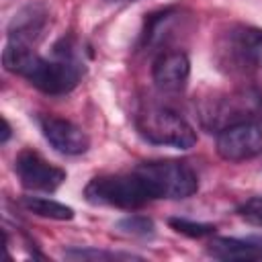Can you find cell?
<instances>
[{
  "label": "cell",
  "instance_id": "obj_9",
  "mask_svg": "<svg viewBox=\"0 0 262 262\" xmlns=\"http://www.w3.org/2000/svg\"><path fill=\"white\" fill-rule=\"evenodd\" d=\"M190 76L188 55L182 51H166L154 63V82L162 92H180Z\"/></svg>",
  "mask_w": 262,
  "mask_h": 262
},
{
  "label": "cell",
  "instance_id": "obj_16",
  "mask_svg": "<svg viewBox=\"0 0 262 262\" xmlns=\"http://www.w3.org/2000/svg\"><path fill=\"white\" fill-rule=\"evenodd\" d=\"M68 258L74 260H117V258H135L129 254H117V252H102V250H68Z\"/></svg>",
  "mask_w": 262,
  "mask_h": 262
},
{
  "label": "cell",
  "instance_id": "obj_4",
  "mask_svg": "<svg viewBox=\"0 0 262 262\" xmlns=\"http://www.w3.org/2000/svg\"><path fill=\"white\" fill-rule=\"evenodd\" d=\"M137 129L143 135V139L156 145L188 149L196 143V133L192 125L178 113L162 106L143 111L137 117Z\"/></svg>",
  "mask_w": 262,
  "mask_h": 262
},
{
  "label": "cell",
  "instance_id": "obj_8",
  "mask_svg": "<svg viewBox=\"0 0 262 262\" xmlns=\"http://www.w3.org/2000/svg\"><path fill=\"white\" fill-rule=\"evenodd\" d=\"M39 125H41V131H43L45 139L57 151H61L66 156H80L90 145V139L84 133V129L78 127L76 123L68 121V119L47 115V117L39 119Z\"/></svg>",
  "mask_w": 262,
  "mask_h": 262
},
{
  "label": "cell",
  "instance_id": "obj_10",
  "mask_svg": "<svg viewBox=\"0 0 262 262\" xmlns=\"http://www.w3.org/2000/svg\"><path fill=\"white\" fill-rule=\"evenodd\" d=\"M45 25H47V10L43 6L29 4L12 16V20L8 25V37L12 41L31 45L43 35Z\"/></svg>",
  "mask_w": 262,
  "mask_h": 262
},
{
  "label": "cell",
  "instance_id": "obj_11",
  "mask_svg": "<svg viewBox=\"0 0 262 262\" xmlns=\"http://www.w3.org/2000/svg\"><path fill=\"white\" fill-rule=\"evenodd\" d=\"M209 254L217 260H262V244L237 239V237H215L209 244Z\"/></svg>",
  "mask_w": 262,
  "mask_h": 262
},
{
  "label": "cell",
  "instance_id": "obj_14",
  "mask_svg": "<svg viewBox=\"0 0 262 262\" xmlns=\"http://www.w3.org/2000/svg\"><path fill=\"white\" fill-rule=\"evenodd\" d=\"M117 227L127 233V235H139V237H147L154 233V223L151 219L147 217H141V215H133V217H127L123 221L117 223Z\"/></svg>",
  "mask_w": 262,
  "mask_h": 262
},
{
  "label": "cell",
  "instance_id": "obj_7",
  "mask_svg": "<svg viewBox=\"0 0 262 262\" xmlns=\"http://www.w3.org/2000/svg\"><path fill=\"white\" fill-rule=\"evenodd\" d=\"M14 170L18 180L29 190H45L51 192L61 186L66 180V172L53 164H49L43 156L33 149H23L14 160Z\"/></svg>",
  "mask_w": 262,
  "mask_h": 262
},
{
  "label": "cell",
  "instance_id": "obj_2",
  "mask_svg": "<svg viewBox=\"0 0 262 262\" xmlns=\"http://www.w3.org/2000/svg\"><path fill=\"white\" fill-rule=\"evenodd\" d=\"M84 194L94 205H108L119 209H139L154 201L151 190L135 170L131 174L96 176L88 182Z\"/></svg>",
  "mask_w": 262,
  "mask_h": 262
},
{
  "label": "cell",
  "instance_id": "obj_15",
  "mask_svg": "<svg viewBox=\"0 0 262 262\" xmlns=\"http://www.w3.org/2000/svg\"><path fill=\"white\" fill-rule=\"evenodd\" d=\"M170 225L184 233V235H190V237H203V235H209L215 231L213 225H207V223H194V221H186V219H170Z\"/></svg>",
  "mask_w": 262,
  "mask_h": 262
},
{
  "label": "cell",
  "instance_id": "obj_5",
  "mask_svg": "<svg viewBox=\"0 0 262 262\" xmlns=\"http://www.w3.org/2000/svg\"><path fill=\"white\" fill-rule=\"evenodd\" d=\"M262 98L250 90L246 92H235V94H225L213 102H209L203 108V123L209 129L221 131L229 125L252 121V117L260 111Z\"/></svg>",
  "mask_w": 262,
  "mask_h": 262
},
{
  "label": "cell",
  "instance_id": "obj_18",
  "mask_svg": "<svg viewBox=\"0 0 262 262\" xmlns=\"http://www.w3.org/2000/svg\"><path fill=\"white\" fill-rule=\"evenodd\" d=\"M2 125H4V129H2V143H6L8 137H10V125H8L6 119H2Z\"/></svg>",
  "mask_w": 262,
  "mask_h": 262
},
{
  "label": "cell",
  "instance_id": "obj_6",
  "mask_svg": "<svg viewBox=\"0 0 262 262\" xmlns=\"http://www.w3.org/2000/svg\"><path fill=\"white\" fill-rule=\"evenodd\" d=\"M217 151L227 162H244L262 151V127L256 121L229 125L217 135Z\"/></svg>",
  "mask_w": 262,
  "mask_h": 262
},
{
  "label": "cell",
  "instance_id": "obj_17",
  "mask_svg": "<svg viewBox=\"0 0 262 262\" xmlns=\"http://www.w3.org/2000/svg\"><path fill=\"white\" fill-rule=\"evenodd\" d=\"M237 211H239V217L246 219L250 225L262 227V196H254L246 201Z\"/></svg>",
  "mask_w": 262,
  "mask_h": 262
},
{
  "label": "cell",
  "instance_id": "obj_3",
  "mask_svg": "<svg viewBox=\"0 0 262 262\" xmlns=\"http://www.w3.org/2000/svg\"><path fill=\"white\" fill-rule=\"evenodd\" d=\"M135 172L143 178L154 199H186L199 188L196 174L184 162H145L139 164Z\"/></svg>",
  "mask_w": 262,
  "mask_h": 262
},
{
  "label": "cell",
  "instance_id": "obj_1",
  "mask_svg": "<svg viewBox=\"0 0 262 262\" xmlns=\"http://www.w3.org/2000/svg\"><path fill=\"white\" fill-rule=\"evenodd\" d=\"M2 63L8 72L23 76L45 94H66L76 88L82 66L72 49H55L53 57H41L31 45L8 39L2 51Z\"/></svg>",
  "mask_w": 262,
  "mask_h": 262
},
{
  "label": "cell",
  "instance_id": "obj_13",
  "mask_svg": "<svg viewBox=\"0 0 262 262\" xmlns=\"http://www.w3.org/2000/svg\"><path fill=\"white\" fill-rule=\"evenodd\" d=\"M23 207L39 217H47V219H57V221H68L74 217V209L66 207L57 201L51 199H43V196H25L23 199Z\"/></svg>",
  "mask_w": 262,
  "mask_h": 262
},
{
  "label": "cell",
  "instance_id": "obj_12",
  "mask_svg": "<svg viewBox=\"0 0 262 262\" xmlns=\"http://www.w3.org/2000/svg\"><path fill=\"white\" fill-rule=\"evenodd\" d=\"M231 43L242 61L262 68V29L256 27L237 29L231 37Z\"/></svg>",
  "mask_w": 262,
  "mask_h": 262
},
{
  "label": "cell",
  "instance_id": "obj_19",
  "mask_svg": "<svg viewBox=\"0 0 262 262\" xmlns=\"http://www.w3.org/2000/svg\"><path fill=\"white\" fill-rule=\"evenodd\" d=\"M119 2H137V0H119Z\"/></svg>",
  "mask_w": 262,
  "mask_h": 262
}]
</instances>
